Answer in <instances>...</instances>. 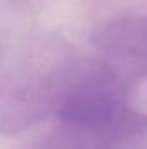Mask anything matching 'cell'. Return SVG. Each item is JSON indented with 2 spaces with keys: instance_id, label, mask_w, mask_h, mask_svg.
<instances>
[{
  "instance_id": "obj_2",
  "label": "cell",
  "mask_w": 147,
  "mask_h": 149,
  "mask_svg": "<svg viewBox=\"0 0 147 149\" xmlns=\"http://www.w3.org/2000/svg\"><path fill=\"white\" fill-rule=\"evenodd\" d=\"M147 144V114L132 104L92 118L57 123L38 149H140Z\"/></svg>"
},
{
  "instance_id": "obj_3",
  "label": "cell",
  "mask_w": 147,
  "mask_h": 149,
  "mask_svg": "<svg viewBox=\"0 0 147 149\" xmlns=\"http://www.w3.org/2000/svg\"><path fill=\"white\" fill-rule=\"evenodd\" d=\"M90 42L95 57L130 87L147 78V12L123 14L101 23Z\"/></svg>"
},
{
  "instance_id": "obj_1",
  "label": "cell",
  "mask_w": 147,
  "mask_h": 149,
  "mask_svg": "<svg viewBox=\"0 0 147 149\" xmlns=\"http://www.w3.org/2000/svg\"><path fill=\"white\" fill-rule=\"evenodd\" d=\"M87 59L57 35L31 38L0 76V135H16L55 118Z\"/></svg>"
}]
</instances>
